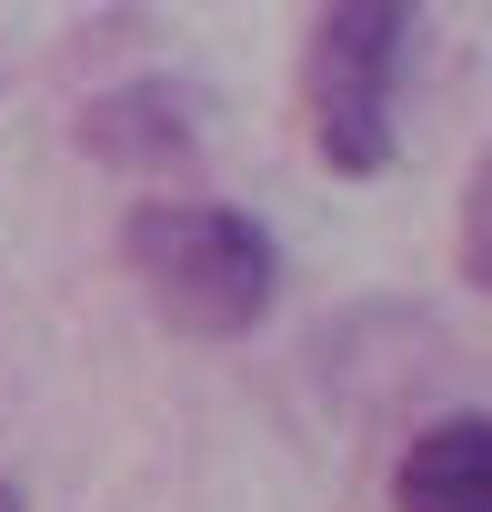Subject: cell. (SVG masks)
Returning <instances> with one entry per match:
<instances>
[{
	"mask_svg": "<svg viewBox=\"0 0 492 512\" xmlns=\"http://www.w3.org/2000/svg\"><path fill=\"white\" fill-rule=\"evenodd\" d=\"M121 251H131V282L151 292V312L201 342H241L272 312V282H282L272 231L231 201H141Z\"/></svg>",
	"mask_w": 492,
	"mask_h": 512,
	"instance_id": "6da1fadb",
	"label": "cell"
},
{
	"mask_svg": "<svg viewBox=\"0 0 492 512\" xmlns=\"http://www.w3.org/2000/svg\"><path fill=\"white\" fill-rule=\"evenodd\" d=\"M412 31H422L412 0H332V11H322L312 71H302L322 171H342V181L392 171V151H402V71H412Z\"/></svg>",
	"mask_w": 492,
	"mask_h": 512,
	"instance_id": "7a4b0ae2",
	"label": "cell"
},
{
	"mask_svg": "<svg viewBox=\"0 0 492 512\" xmlns=\"http://www.w3.org/2000/svg\"><path fill=\"white\" fill-rule=\"evenodd\" d=\"M392 512H492V412L412 432V452L392 462Z\"/></svg>",
	"mask_w": 492,
	"mask_h": 512,
	"instance_id": "3957f363",
	"label": "cell"
},
{
	"mask_svg": "<svg viewBox=\"0 0 492 512\" xmlns=\"http://www.w3.org/2000/svg\"><path fill=\"white\" fill-rule=\"evenodd\" d=\"M462 272L492 292V151H482V171H472V191H462Z\"/></svg>",
	"mask_w": 492,
	"mask_h": 512,
	"instance_id": "277c9868",
	"label": "cell"
},
{
	"mask_svg": "<svg viewBox=\"0 0 492 512\" xmlns=\"http://www.w3.org/2000/svg\"><path fill=\"white\" fill-rule=\"evenodd\" d=\"M0 512H21V492H11V482H0Z\"/></svg>",
	"mask_w": 492,
	"mask_h": 512,
	"instance_id": "5b68a950",
	"label": "cell"
}]
</instances>
